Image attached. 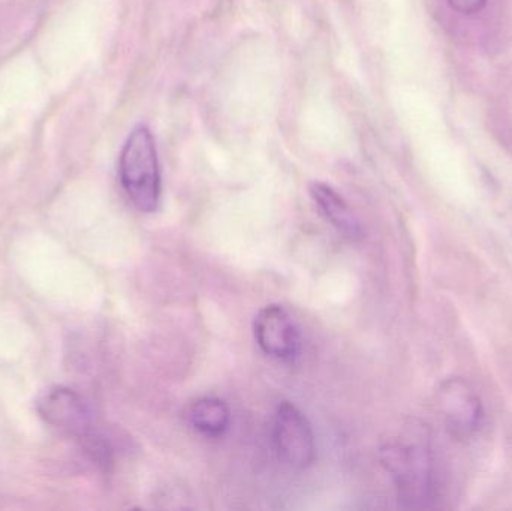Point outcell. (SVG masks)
<instances>
[{"instance_id": "cell-3", "label": "cell", "mask_w": 512, "mask_h": 511, "mask_svg": "<svg viewBox=\"0 0 512 511\" xmlns=\"http://www.w3.org/2000/svg\"><path fill=\"white\" fill-rule=\"evenodd\" d=\"M119 176L123 191L135 209L155 213L162 197L161 165L155 137L147 126L129 132L120 153Z\"/></svg>"}, {"instance_id": "cell-7", "label": "cell", "mask_w": 512, "mask_h": 511, "mask_svg": "<svg viewBox=\"0 0 512 511\" xmlns=\"http://www.w3.org/2000/svg\"><path fill=\"white\" fill-rule=\"evenodd\" d=\"M309 191L325 221L330 222L343 237L352 242L363 239L364 230L360 221L336 189L327 183L313 182L310 183Z\"/></svg>"}, {"instance_id": "cell-2", "label": "cell", "mask_w": 512, "mask_h": 511, "mask_svg": "<svg viewBox=\"0 0 512 511\" xmlns=\"http://www.w3.org/2000/svg\"><path fill=\"white\" fill-rule=\"evenodd\" d=\"M36 410L48 425L72 438L93 464L104 470L110 467V443L80 393L68 387H51L39 396Z\"/></svg>"}, {"instance_id": "cell-8", "label": "cell", "mask_w": 512, "mask_h": 511, "mask_svg": "<svg viewBox=\"0 0 512 511\" xmlns=\"http://www.w3.org/2000/svg\"><path fill=\"white\" fill-rule=\"evenodd\" d=\"M188 420L192 428L206 437H221L230 426V408L219 398L204 396L189 407Z\"/></svg>"}, {"instance_id": "cell-1", "label": "cell", "mask_w": 512, "mask_h": 511, "mask_svg": "<svg viewBox=\"0 0 512 511\" xmlns=\"http://www.w3.org/2000/svg\"><path fill=\"white\" fill-rule=\"evenodd\" d=\"M381 461L393 477L405 509H429L438 500L432 434L421 420H409L381 447Z\"/></svg>"}, {"instance_id": "cell-5", "label": "cell", "mask_w": 512, "mask_h": 511, "mask_svg": "<svg viewBox=\"0 0 512 511\" xmlns=\"http://www.w3.org/2000/svg\"><path fill=\"white\" fill-rule=\"evenodd\" d=\"M274 443L280 459L295 470L315 461V437L307 417L291 402H282L274 417Z\"/></svg>"}, {"instance_id": "cell-4", "label": "cell", "mask_w": 512, "mask_h": 511, "mask_svg": "<svg viewBox=\"0 0 512 511\" xmlns=\"http://www.w3.org/2000/svg\"><path fill=\"white\" fill-rule=\"evenodd\" d=\"M436 407L453 440L468 443L480 434L486 419L484 405L463 378H448L441 384L436 393Z\"/></svg>"}, {"instance_id": "cell-9", "label": "cell", "mask_w": 512, "mask_h": 511, "mask_svg": "<svg viewBox=\"0 0 512 511\" xmlns=\"http://www.w3.org/2000/svg\"><path fill=\"white\" fill-rule=\"evenodd\" d=\"M454 11L463 15L477 14L486 8L487 0H448Z\"/></svg>"}, {"instance_id": "cell-6", "label": "cell", "mask_w": 512, "mask_h": 511, "mask_svg": "<svg viewBox=\"0 0 512 511\" xmlns=\"http://www.w3.org/2000/svg\"><path fill=\"white\" fill-rule=\"evenodd\" d=\"M255 339L262 353L291 362L300 351V330L289 312L280 305H268L255 317Z\"/></svg>"}]
</instances>
